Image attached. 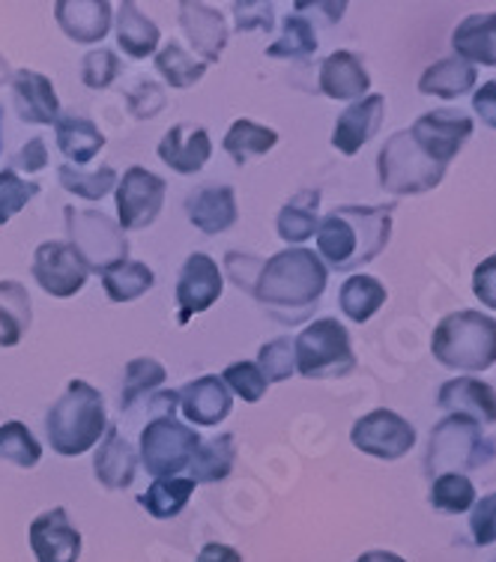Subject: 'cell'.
Masks as SVG:
<instances>
[{
    "instance_id": "59",
    "label": "cell",
    "mask_w": 496,
    "mask_h": 562,
    "mask_svg": "<svg viewBox=\"0 0 496 562\" xmlns=\"http://www.w3.org/2000/svg\"><path fill=\"white\" fill-rule=\"evenodd\" d=\"M494 562H496V560H494Z\"/></svg>"
},
{
    "instance_id": "37",
    "label": "cell",
    "mask_w": 496,
    "mask_h": 562,
    "mask_svg": "<svg viewBox=\"0 0 496 562\" xmlns=\"http://www.w3.org/2000/svg\"><path fill=\"white\" fill-rule=\"evenodd\" d=\"M168 380V371L159 359L138 357L126 362L123 371V390H120V411H129L132 404L140 398H147L153 392L162 386Z\"/></svg>"
},
{
    "instance_id": "40",
    "label": "cell",
    "mask_w": 496,
    "mask_h": 562,
    "mask_svg": "<svg viewBox=\"0 0 496 562\" xmlns=\"http://www.w3.org/2000/svg\"><path fill=\"white\" fill-rule=\"evenodd\" d=\"M0 461L33 470L43 461V446L36 443V437L24 422H3L0 425Z\"/></svg>"
},
{
    "instance_id": "12",
    "label": "cell",
    "mask_w": 496,
    "mask_h": 562,
    "mask_svg": "<svg viewBox=\"0 0 496 562\" xmlns=\"http://www.w3.org/2000/svg\"><path fill=\"white\" fill-rule=\"evenodd\" d=\"M350 440L371 458L398 461L416 446V428L395 411H371L357 419Z\"/></svg>"
},
{
    "instance_id": "42",
    "label": "cell",
    "mask_w": 496,
    "mask_h": 562,
    "mask_svg": "<svg viewBox=\"0 0 496 562\" xmlns=\"http://www.w3.org/2000/svg\"><path fill=\"white\" fill-rule=\"evenodd\" d=\"M475 503V485L464 473H442L431 485V506L449 515L470 512Z\"/></svg>"
},
{
    "instance_id": "49",
    "label": "cell",
    "mask_w": 496,
    "mask_h": 562,
    "mask_svg": "<svg viewBox=\"0 0 496 562\" xmlns=\"http://www.w3.org/2000/svg\"><path fill=\"white\" fill-rule=\"evenodd\" d=\"M470 530H473L475 544H494L496 541V494L475 499L473 503V518H470Z\"/></svg>"
},
{
    "instance_id": "44",
    "label": "cell",
    "mask_w": 496,
    "mask_h": 562,
    "mask_svg": "<svg viewBox=\"0 0 496 562\" xmlns=\"http://www.w3.org/2000/svg\"><path fill=\"white\" fill-rule=\"evenodd\" d=\"M222 383L227 386V392H234L246 404H255L267 395V378L260 374L258 362H230L222 374Z\"/></svg>"
},
{
    "instance_id": "14",
    "label": "cell",
    "mask_w": 496,
    "mask_h": 562,
    "mask_svg": "<svg viewBox=\"0 0 496 562\" xmlns=\"http://www.w3.org/2000/svg\"><path fill=\"white\" fill-rule=\"evenodd\" d=\"M410 135L433 162L446 168L473 135V120L461 111H428L413 123Z\"/></svg>"
},
{
    "instance_id": "32",
    "label": "cell",
    "mask_w": 496,
    "mask_h": 562,
    "mask_svg": "<svg viewBox=\"0 0 496 562\" xmlns=\"http://www.w3.org/2000/svg\"><path fill=\"white\" fill-rule=\"evenodd\" d=\"M31 293L12 279L0 281V347H15L31 329Z\"/></svg>"
},
{
    "instance_id": "10",
    "label": "cell",
    "mask_w": 496,
    "mask_h": 562,
    "mask_svg": "<svg viewBox=\"0 0 496 562\" xmlns=\"http://www.w3.org/2000/svg\"><path fill=\"white\" fill-rule=\"evenodd\" d=\"M165 183L159 173L147 171V168H129L117 180V225L120 231H144L150 227L165 204Z\"/></svg>"
},
{
    "instance_id": "7",
    "label": "cell",
    "mask_w": 496,
    "mask_h": 562,
    "mask_svg": "<svg viewBox=\"0 0 496 562\" xmlns=\"http://www.w3.org/2000/svg\"><path fill=\"white\" fill-rule=\"evenodd\" d=\"M487 458H491V443L482 434V425L466 416H449L440 425H433L425 467L431 476H442V473H464L482 467Z\"/></svg>"
},
{
    "instance_id": "53",
    "label": "cell",
    "mask_w": 496,
    "mask_h": 562,
    "mask_svg": "<svg viewBox=\"0 0 496 562\" xmlns=\"http://www.w3.org/2000/svg\"><path fill=\"white\" fill-rule=\"evenodd\" d=\"M473 111L485 120L491 130H496V78L487 81L473 93Z\"/></svg>"
},
{
    "instance_id": "51",
    "label": "cell",
    "mask_w": 496,
    "mask_h": 562,
    "mask_svg": "<svg viewBox=\"0 0 496 562\" xmlns=\"http://www.w3.org/2000/svg\"><path fill=\"white\" fill-rule=\"evenodd\" d=\"M227 272H230V279L237 284L239 291L246 288L251 291L255 288V279H258L260 272V260L258 258H248V255H239V251H227Z\"/></svg>"
},
{
    "instance_id": "8",
    "label": "cell",
    "mask_w": 496,
    "mask_h": 562,
    "mask_svg": "<svg viewBox=\"0 0 496 562\" xmlns=\"http://www.w3.org/2000/svg\"><path fill=\"white\" fill-rule=\"evenodd\" d=\"M66 231H69V246L84 258L90 272H105L129 260V239L114 218L99 210H76L66 206Z\"/></svg>"
},
{
    "instance_id": "47",
    "label": "cell",
    "mask_w": 496,
    "mask_h": 562,
    "mask_svg": "<svg viewBox=\"0 0 496 562\" xmlns=\"http://www.w3.org/2000/svg\"><path fill=\"white\" fill-rule=\"evenodd\" d=\"M165 105H168V93L156 81H140V85L132 87L129 97H126V109H129L132 117L138 120L156 117Z\"/></svg>"
},
{
    "instance_id": "31",
    "label": "cell",
    "mask_w": 496,
    "mask_h": 562,
    "mask_svg": "<svg viewBox=\"0 0 496 562\" xmlns=\"http://www.w3.org/2000/svg\"><path fill=\"white\" fill-rule=\"evenodd\" d=\"M317 210H320V192L317 189H303L281 206L279 218H275V227H279V237L284 243H291L300 249V243L312 239L317 234Z\"/></svg>"
},
{
    "instance_id": "16",
    "label": "cell",
    "mask_w": 496,
    "mask_h": 562,
    "mask_svg": "<svg viewBox=\"0 0 496 562\" xmlns=\"http://www.w3.org/2000/svg\"><path fill=\"white\" fill-rule=\"evenodd\" d=\"M180 27L189 36L192 48L201 55V64H216L225 55L227 24L222 12L201 0H183L180 3Z\"/></svg>"
},
{
    "instance_id": "39",
    "label": "cell",
    "mask_w": 496,
    "mask_h": 562,
    "mask_svg": "<svg viewBox=\"0 0 496 562\" xmlns=\"http://www.w3.org/2000/svg\"><path fill=\"white\" fill-rule=\"evenodd\" d=\"M57 180H60L66 192L87 198V201H102L111 189H117V171L111 165H102L97 171H84V168H76V165H60Z\"/></svg>"
},
{
    "instance_id": "19",
    "label": "cell",
    "mask_w": 496,
    "mask_h": 562,
    "mask_svg": "<svg viewBox=\"0 0 496 562\" xmlns=\"http://www.w3.org/2000/svg\"><path fill=\"white\" fill-rule=\"evenodd\" d=\"M177 398H180V411H183L185 419L198 428H213L218 422H225L230 416V407H234L230 392L216 374L185 383L183 390L177 392Z\"/></svg>"
},
{
    "instance_id": "52",
    "label": "cell",
    "mask_w": 496,
    "mask_h": 562,
    "mask_svg": "<svg viewBox=\"0 0 496 562\" xmlns=\"http://www.w3.org/2000/svg\"><path fill=\"white\" fill-rule=\"evenodd\" d=\"M45 165H48V147H45L43 138H31L24 144L19 156H15V162H12V171H27L36 173L43 171Z\"/></svg>"
},
{
    "instance_id": "24",
    "label": "cell",
    "mask_w": 496,
    "mask_h": 562,
    "mask_svg": "<svg viewBox=\"0 0 496 562\" xmlns=\"http://www.w3.org/2000/svg\"><path fill=\"white\" fill-rule=\"evenodd\" d=\"M93 470H97L99 485L109 487V491H123L135 482L138 454H135L129 440L111 425L105 431V440L99 443L97 454H93Z\"/></svg>"
},
{
    "instance_id": "6",
    "label": "cell",
    "mask_w": 496,
    "mask_h": 562,
    "mask_svg": "<svg viewBox=\"0 0 496 562\" xmlns=\"http://www.w3.org/2000/svg\"><path fill=\"white\" fill-rule=\"evenodd\" d=\"M296 371L308 380L345 378L357 368L347 329L335 317H320L308 324L293 341Z\"/></svg>"
},
{
    "instance_id": "2",
    "label": "cell",
    "mask_w": 496,
    "mask_h": 562,
    "mask_svg": "<svg viewBox=\"0 0 496 562\" xmlns=\"http://www.w3.org/2000/svg\"><path fill=\"white\" fill-rule=\"evenodd\" d=\"M392 210L388 206H335L317 225V258L338 272L365 267L388 246Z\"/></svg>"
},
{
    "instance_id": "9",
    "label": "cell",
    "mask_w": 496,
    "mask_h": 562,
    "mask_svg": "<svg viewBox=\"0 0 496 562\" xmlns=\"http://www.w3.org/2000/svg\"><path fill=\"white\" fill-rule=\"evenodd\" d=\"M201 437L183 422L156 419L140 431V464L153 479H171L189 467Z\"/></svg>"
},
{
    "instance_id": "46",
    "label": "cell",
    "mask_w": 496,
    "mask_h": 562,
    "mask_svg": "<svg viewBox=\"0 0 496 562\" xmlns=\"http://www.w3.org/2000/svg\"><path fill=\"white\" fill-rule=\"evenodd\" d=\"M120 72H123V64L109 48H93L81 60V78H84V85L90 90H109L120 78Z\"/></svg>"
},
{
    "instance_id": "50",
    "label": "cell",
    "mask_w": 496,
    "mask_h": 562,
    "mask_svg": "<svg viewBox=\"0 0 496 562\" xmlns=\"http://www.w3.org/2000/svg\"><path fill=\"white\" fill-rule=\"evenodd\" d=\"M473 293L478 296V303L487 305V308H496V255H491L475 267Z\"/></svg>"
},
{
    "instance_id": "35",
    "label": "cell",
    "mask_w": 496,
    "mask_h": 562,
    "mask_svg": "<svg viewBox=\"0 0 496 562\" xmlns=\"http://www.w3.org/2000/svg\"><path fill=\"white\" fill-rule=\"evenodd\" d=\"M338 303H341V312H345L353 324H365V321H371V317L383 308V303H386V288H383L374 276H350V279L341 284Z\"/></svg>"
},
{
    "instance_id": "55",
    "label": "cell",
    "mask_w": 496,
    "mask_h": 562,
    "mask_svg": "<svg viewBox=\"0 0 496 562\" xmlns=\"http://www.w3.org/2000/svg\"><path fill=\"white\" fill-rule=\"evenodd\" d=\"M347 3H296L293 12L296 15H303V12H317V15H324V24H335L341 15H345Z\"/></svg>"
},
{
    "instance_id": "45",
    "label": "cell",
    "mask_w": 496,
    "mask_h": 562,
    "mask_svg": "<svg viewBox=\"0 0 496 562\" xmlns=\"http://www.w3.org/2000/svg\"><path fill=\"white\" fill-rule=\"evenodd\" d=\"M260 374L267 378V383H281L291 380L296 371V359H293V341L291 338H275L270 345L260 347L258 353Z\"/></svg>"
},
{
    "instance_id": "58",
    "label": "cell",
    "mask_w": 496,
    "mask_h": 562,
    "mask_svg": "<svg viewBox=\"0 0 496 562\" xmlns=\"http://www.w3.org/2000/svg\"><path fill=\"white\" fill-rule=\"evenodd\" d=\"M0 140H3V109H0ZM0 150H3V144H0Z\"/></svg>"
},
{
    "instance_id": "5",
    "label": "cell",
    "mask_w": 496,
    "mask_h": 562,
    "mask_svg": "<svg viewBox=\"0 0 496 562\" xmlns=\"http://www.w3.org/2000/svg\"><path fill=\"white\" fill-rule=\"evenodd\" d=\"M380 186L388 195H425L433 186H440L446 168L433 162L428 153L413 140L410 130L395 132L392 138L380 147L377 156Z\"/></svg>"
},
{
    "instance_id": "41",
    "label": "cell",
    "mask_w": 496,
    "mask_h": 562,
    "mask_svg": "<svg viewBox=\"0 0 496 562\" xmlns=\"http://www.w3.org/2000/svg\"><path fill=\"white\" fill-rule=\"evenodd\" d=\"M314 52H317L314 24L305 15H288L284 33L267 48V57H275V60H300V57H308Z\"/></svg>"
},
{
    "instance_id": "23",
    "label": "cell",
    "mask_w": 496,
    "mask_h": 562,
    "mask_svg": "<svg viewBox=\"0 0 496 562\" xmlns=\"http://www.w3.org/2000/svg\"><path fill=\"white\" fill-rule=\"evenodd\" d=\"M437 407L452 411V416H466L473 422H485L494 425L496 422V390L487 386L482 380L458 378L442 383L437 392Z\"/></svg>"
},
{
    "instance_id": "22",
    "label": "cell",
    "mask_w": 496,
    "mask_h": 562,
    "mask_svg": "<svg viewBox=\"0 0 496 562\" xmlns=\"http://www.w3.org/2000/svg\"><path fill=\"white\" fill-rule=\"evenodd\" d=\"M185 213L201 234H222L237 225V195L234 186H201L185 198Z\"/></svg>"
},
{
    "instance_id": "36",
    "label": "cell",
    "mask_w": 496,
    "mask_h": 562,
    "mask_svg": "<svg viewBox=\"0 0 496 562\" xmlns=\"http://www.w3.org/2000/svg\"><path fill=\"white\" fill-rule=\"evenodd\" d=\"M156 284V276L147 263L138 260H123L117 267L102 272V288L109 293L111 303H132Z\"/></svg>"
},
{
    "instance_id": "25",
    "label": "cell",
    "mask_w": 496,
    "mask_h": 562,
    "mask_svg": "<svg viewBox=\"0 0 496 562\" xmlns=\"http://www.w3.org/2000/svg\"><path fill=\"white\" fill-rule=\"evenodd\" d=\"M320 93L329 99H365L371 76L353 52H332L320 64Z\"/></svg>"
},
{
    "instance_id": "26",
    "label": "cell",
    "mask_w": 496,
    "mask_h": 562,
    "mask_svg": "<svg viewBox=\"0 0 496 562\" xmlns=\"http://www.w3.org/2000/svg\"><path fill=\"white\" fill-rule=\"evenodd\" d=\"M454 57L466 64L496 66V12L466 15L452 33Z\"/></svg>"
},
{
    "instance_id": "21",
    "label": "cell",
    "mask_w": 496,
    "mask_h": 562,
    "mask_svg": "<svg viewBox=\"0 0 496 562\" xmlns=\"http://www.w3.org/2000/svg\"><path fill=\"white\" fill-rule=\"evenodd\" d=\"M213 156V140L204 126L177 123L159 140V159L177 173H198Z\"/></svg>"
},
{
    "instance_id": "29",
    "label": "cell",
    "mask_w": 496,
    "mask_h": 562,
    "mask_svg": "<svg viewBox=\"0 0 496 562\" xmlns=\"http://www.w3.org/2000/svg\"><path fill=\"white\" fill-rule=\"evenodd\" d=\"M162 33L138 10V3L123 0L117 7V43L132 60H144L159 52Z\"/></svg>"
},
{
    "instance_id": "11",
    "label": "cell",
    "mask_w": 496,
    "mask_h": 562,
    "mask_svg": "<svg viewBox=\"0 0 496 562\" xmlns=\"http://www.w3.org/2000/svg\"><path fill=\"white\" fill-rule=\"evenodd\" d=\"M33 279L48 296L69 300L76 296L90 279V267L69 243L52 239L33 251Z\"/></svg>"
},
{
    "instance_id": "13",
    "label": "cell",
    "mask_w": 496,
    "mask_h": 562,
    "mask_svg": "<svg viewBox=\"0 0 496 562\" xmlns=\"http://www.w3.org/2000/svg\"><path fill=\"white\" fill-rule=\"evenodd\" d=\"M222 291H225V276L218 270L216 260L204 251L189 255L180 270V279H177V305H180L177 321L189 324L194 314L213 308L222 300Z\"/></svg>"
},
{
    "instance_id": "30",
    "label": "cell",
    "mask_w": 496,
    "mask_h": 562,
    "mask_svg": "<svg viewBox=\"0 0 496 562\" xmlns=\"http://www.w3.org/2000/svg\"><path fill=\"white\" fill-rule=\"evenodd\" d=\"M234 464H237V440H234V434H218V437H210L206 443L194 449L192 461H189V470H192L189 479L194 485L225 482Z\"/></svg>"
},
{
    "instance_id": "3",
    "label": "cell",
    "mask_w": 496,
    "mask_h": 562,
    "mask_svg": "<svg viewBox=\"0 0 496 562\" xmlns=\"http://www.w3.org/2000/svg\"><path fill=\"white\" fill-rule=\"evenodd\" d=\"M109 431L105 401L87 380H69L64 395L52 404L45 416L48 443L64 458H78L99 443V437Z\"/></svg>"
},
{
    "instance_id": "38",
    "label": "cell",
    "mask_w": 496,
    "mask_h": 562,
    "mask_svg": "<svg viewBox=\"0 0 496 562\" xmlns=\"http://www.w3.org/2000/svg\"><path fill=\"white\" fill-rule=\"evenodd\" d=\"M156 69L173 90H185V87H194L204 78L206 64L194 60L180 43H168L156 52Z\"/></svg>"
},
{
    "instance_id": "57",
    "label": "cell",
    "mask_w": 496,
    "mask_h": 562,
    "mask_svg": "<svg viewBox=\"0 0 496 562\" xmlns=\"http://www.w3.org/2000/svg\"><path fill=\"white\" fill-rule=\"evenodd\" d=\"M7 78H10V64H7V60L0 57V85H3Z\"/></svg>"
},
{
    "instance_id": "4",
    "label": "cell",
    "mask_w": 496,
    "mask_h": 562,
    "mask_svg": "<svg viewBox=\"0 0 496 562\" xmlns=\"http://www.w3.org/2000/svg\"><path fill=\"white\" fill-rule=\"evenodd\" d=\"M437 362L454 371H487L496 366V321L482 312L446 314L433 329Z\"/></svg>"
},
{
    "instance_id": "54",
    "label": "cell",
    "mask_w": 496,
    "mask_h": 562,
    "mask_svg": "<svg viewBox=\"0 0 496 562\" xmlns=\"http://www.w3.org/2000/svg\"><path fill=\"white\" fill-rule=\"evenodd\" d=\"M194 562H243V553L234 551L230 544H218V541H210L201 548L198 560Z\"/></svg>"
},
{
    "instance_id": "20",
    "label": "cell",
    "mask_w": 496,
    "mask_h": 562,
    "mask_svg": "<svg viewBox=\"0 0 496 562\" xmlns=\"http://www.w3.org/2000/svg\"><path fill=\"white\" fill-rule=\"evenodd\" d=\"M109 0H57L55 19L60 31L81 45L102 43L111 31Z\"/></svg>"
},
{
    "instance_id": "15",
    "label": "cell",
    "mask_w": 496,
    "mask_h": 562,
    "mask_svg": "<svg viewBox=\"0 0 496 562\" xmlns=\"http://www.w3.org/2000/svg\"><path fill=\"white\" fill-rule=\"evenodd\" d=\"M27 541L36 562H78L81 557V532L72 527L66 508H48L36 515L27 527Z\"/></svg>"
},
{
    "instance_id": "1",
    "label": "cell",
    "mask_w": 496,
    "mask_h": 562,
    "mask_svg": "<svg viewBox=\"0 0 496 562\" xmlns=\"http://www.w3.org/2000/svg\"><path fill=\"white\" fill-rule=\"evenodd\" d=\"M326 291V267L308 249H284L260 263L255 300L284 326L303 324Z\"/></svg>"
},
{
    "instance_id": "43",
    "label": "cell",
    "mask_w": 496,
    "mask_h": 562,
    "mask_svg": "<svg viewBox=\"0 0 496 562\" xmlns=\"http://www.w3.org/2000/svg\"><path fill=\"white\" fill-rule=\"evenodd\" d=\"M40 195V186L22 180L19 171H0V225H7L15 213H22L33 198Z\"/></svg>"
},
{
    "instance_id": "33",
    "label": "cell",
    "mask_w": 496,
    "mask_h": 562,
    "mask_svg": "<svg viewBox=\"0 0 496 562\" xmlns=\"http://www.w3.org/2000/svg\"><path fill=\"white\" fill-rule=\"evenodd\" d=\"M194 487L198 485H194L189 476L153 479V485L138 497V506L147 508L153 518H159V520L177 518V515L189 506Z\"/></svg>"
},
{
    "instance_id": "56",
    "label": "cell",
    "mask_w": 496,
    "mask_h": 562,
    "mask_svg": "<svg viewBox=\"0 0 496 562\" xmlns=\"http://www.w3.org/2000/svg\"><path fill=\"white\" fill-rule=\"evenodd\" d=\"M357 562H407L404 557H398V553H388V551H368L362 553Z\"/></svg>"
},
{
    "instance_id": "17",
    "label": "cell",
    "mask_w": 496,
    "mask_h": 562,
    "mask_svg": "<svg viewBox=\"0 0 496 562\" xmlns=\"http://www.w3.org/2000/svg\"><path fill=\"white\" fill-rule=\"evenodd\" d=\"M386 117V99L380 93L359 99L338 117L332 130V147L345 156H357L368 140L374 138Z\"/></svg>"
},
{
    "instance_id": "27",
    "label": "cell",
    "mask_w": 496,
    "mask_h": 562,
    "mask_svg": "<svg viewBox=\"0 0 496 562\" xmlns=\"http://www.w3.org/2000/svg\"><path fill=\"white\" fill-rule=\"evenodd\" d=\"M55 138L60 153L76 168L93 162L105 147V135L99 132L97 123L87 117H76V114H60V120L55 123Z\"/></svg>"
},
{
    "instance_id": "28",
    "label": "cell",
    "mask_w": 496,
    "mask_h": 562,
    "mask_svg": "<svg viewBox=\"0 0 496 562\" xmlns=\"http://www.w3.org/2000/svg\"><path fill=\"white\" fill-rule=\"evenodd\" d=\"M478 81L473 64H466L461 57H442L431 64L419 78L421 97H440V99H458L470 93Z\"/></svg>"
},
{
    "instance_id": "18",
    "label": "cell",
    "mask_w": 496,
    "mask_h": 562,
    "mask_svg": "<svg viewBox=\"0 0 496 562\" xmlns=\"http://www.w3.org/2000/svg\"><path fill=\"white\" fill-rule=\"evenodd\" d=\"M12 97H15L19 117L31 126H55L60 120V99H57L55 85L43 72L19 69L12 76Z\"/></svg>"
},
{
    "instance_id": "34",
    "label": "cell",
    "mask_w": 496,
    "mask_h": 562,
    "mask_svg": "<svg viewBox=\"0 0 496 562\" xmlns=\"http://www.w3.org/2000/svg\"><path fill=\"white\" fill-rule=\"evenodd\" d=\"M279 144V132L270 126H260L255 120H237L230 130H227L222 147L237 165H248L251 159H258L263 153H270Z\"/></svg>"
},
{
    "instance_id": "48",
    "label": "cell",
    "mask_w": 496,
    "mask_h": 562,
    "mask_svg": "<svg viewBox=\"0 0 496 562\" xmlns=\"http://www.w3.org/2000/svg\"><path fill=\"white\" fill-rule=\"evenodd\" d=\"M230 10H234V15H237L239 33H251V31L270 33L272 27H275V7L267 3V0H243V3H234Z\"/></svg>"
}]
</instances>
